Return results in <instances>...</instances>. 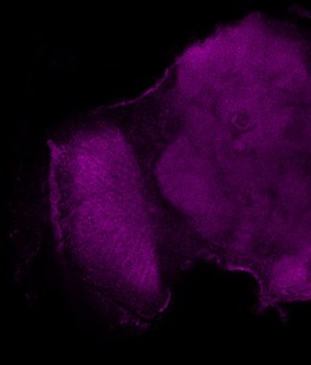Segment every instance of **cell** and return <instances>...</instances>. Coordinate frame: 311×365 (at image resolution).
<instances>
[{
	"mask_svg": "<svg viewBox=\"0 0 311 365\" xmlns=\"http://www.w3.org/2000/svg\"><path fill=\"white\" fill-rule=\"evenodd\" d=\"M162 166L197 261L247 273L259 308L311 299V37L254 13L187 51Z\"/></svg>",
	"mask_w": 311,
	"mask_h": 365,
	"instance_id": "1",
	"label": "cell"
},
{
	"mask_svg": "<svg viewBox=\"0 0 311 365\" xmlns=\"http://www.w3.org/2000/svg\"><path fill=\"white\" fill-rule=\"evenodd\" d=\"M49 146L51 225L67 269L104 319L147 330L168 307L173 278L133 148L102 108Z\"/></svg>",
	"mask_w": 311,
	"mask_h": 365,
	"instance_id": "2",
	"label": "cell"
}]
</instances>
